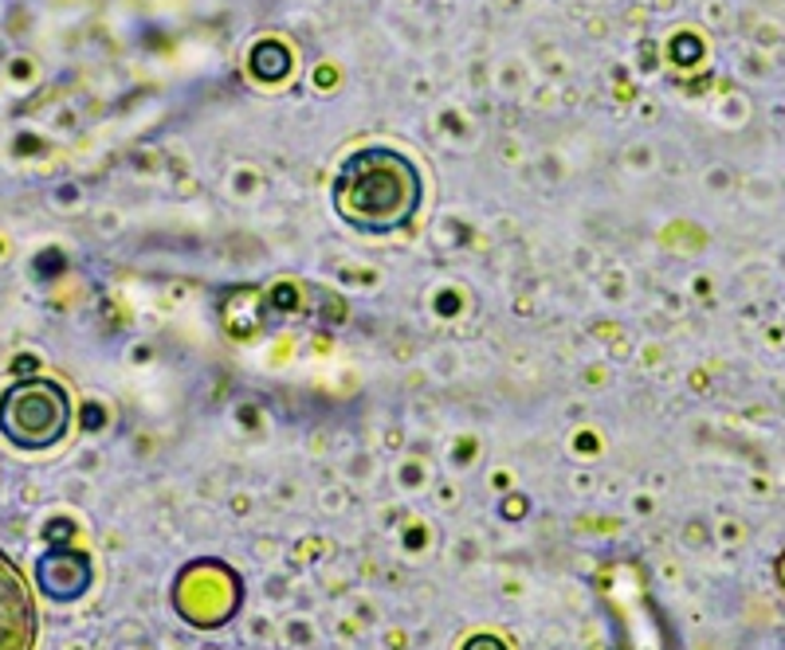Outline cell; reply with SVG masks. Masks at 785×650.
Masks as SVG:
<instances>
[{"label": "cell", "mask_w": 785, "mask_h": 650, "mask_svg": "<svg viewBox=\"0 0 785 650\" xmlns=\"http://www.w3.org/2000/svg\"><path fill=\"white\" fill-rule=\"evenodd\" d=\"M71 424L68 392L56 380L32 377L20 380L0 400V431L16 446H51L63 439Z\"/></svg>", "instance_id": "obj_2"}, {"label": "cell", "mask_w": 785, "mask_h": 650, "mask_svg": "<svg viewBox=\"0 0 785 650\" xmlns=\"http://www.w3.org/2000/svg\"><path fill=\"white\" fill-rule=\"evenodd\" d=\"M421 169L397 149H358L334 176V212L362 232H392L421 208Z\"/></svg>", "instance_id": "obj_1"}, {"label": "cell", "mask_w": 785, "mask_h": 650, "mask_svg": "<svg viewBox=\"0 0 785 650\" xmlns=\"http://www.w3.org/2000/svg\"><path fill=\"white\" fill-rule=\"evenodd\" d=\"M774 573H777V584H782V588H785V553H782V556H777V564H774Z\"/></svg>", "instance_id": "obj_4"}, {"label": "cell", "mask_w": 785, "mask_h": 650, "mask_svg": "<svg viewBox=\"0 0 785 650\" xmlns=\"http://www.w3.org/2000/svg\"><path fill=\"white\" fill-rule=\"evenodd\" d=\"M28 603H24V588L9 573V564L0 561V650H24L28 647Z\"/></svg>", "instance_id": "obj_3"}]
</instances>
